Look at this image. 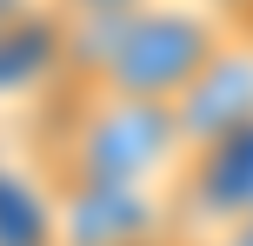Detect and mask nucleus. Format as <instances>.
<instances>
[{
	"mask_svg": "<svg viewBox=\"0 0 253 246\" xmlns=\"http://www.w3.org/2000/svg\"><path fill=\"white\" fill-rule=\"evenodd\" d=\"M220 47H227L220 20H207L200 7L153 0V7L120 13V20H67L60 80L114 93V100L180 106L193 93V80L220 60Z\"/></svg>",
	"mask_w": 253,
	"mask_h": 246,
	"instance_id": "obj_1",
	"label": "nucleus"
},
{
	"mask_svg": "<svg viewBox=\"0 0 253 246\" xmlns=\"http://www.w3.org/2000/svg\"><path fill=\"white\" fill-rule=\"evenodd\" d=\"M180 120L153 100H114V93L74 87L60 106V127L40 133L34 173L47 193L74 186H147L153 173L180 167Z\"/></svg>",
	"mask_w": 253,
	"mask_h": 246,
	"instance_id": "obj_2",
	"label": "nucleus"
},
{
	"mask_svg": "<svg viewBox=\"0 0 253 246\" xmlns=\"http://www.w3.org/2000/svg\"><path fill=\"white\" fill-rule=\"evenodd\" d=\"M153 240H167V200L153 186L53 193V246H153Z\"/></svg>",
	"mask_w": 253,
	"mask_h": 246,
	"instance_id": "obj_3",
	"label": "nucleus"
},
{
	"mask_svg": "<svg viewBox=\"0 0 253 246\" xmlns=\"http://www.w3.org/2000/svg\"><path fill=\"white\" fill-rule=\"evenodd\" d=\"M173 120H180V146H207V140H220V133L247 127L253 120V47L227 40L220 60L207 67V73L193 80V93L173 106Z\"/></svg>",
	"mask_w": 253,
	"mask_h": 246,
	"instance_id": "obj_4",
	"label": "nucleus"
},
{
	"mask_svg": "<svg viewBox=\"0 0 253 246\" xmlns=\"http://www.w3.org/2000/svg\"><path fill=\"white\" fill-rule=\"evenodd\" d=\"M60 53H67V20L53 7H34L20 20H7L0 27V100L47 93L60 80Z\"/></svg>",
	"mask_w": 253,
	"mask_h": 246,
	"instance_id": "obj_5",
	"label": "nucleus"
},
{
	"mask_svg": "<svg viewBox=\"0 0 253 246\" xmlns=\"http://www.w3.org/2000/svg\"><path fill=\"white\" fill-rule=\"evenodd\" d=\"M60 20H120V13H140L153 0H47Z\"/></svg>",
	"mask_w": 253,
	"mask_h": 246,
	"instance_id": "obj_6",
	"label": "nucleus"
},
{
	"mask_svg": "<svg viewBox=\"0 0 253 246\" xmlns=\"http://www.w3.org/2000/svg\"><path fill=\"white\" fill-rule=\"evenodd\" d=\"M200 246H253V220L227 226V233H213V240H200Z\"/></svg>",
	"mask_w": 253,
	"mask_h": 246,
	"instance_id": "obj_7",
	"label": "nucleus"
},
{
	"mask_svg": "<svg viewBox=\"0 0 253 246\" xmlns=\"http://www.w3.org/2000/svg\"><path fill=\"white\" fill-rule=\"evenodd\" d=\"M20 13H34V0H0V27H7V20H20Z\"/></svg>",
	"mask_w": 253,
	"mask_h": 246,
	"instance_id": "obj_8",
	"label": "nucleus"
}]
</instances>
